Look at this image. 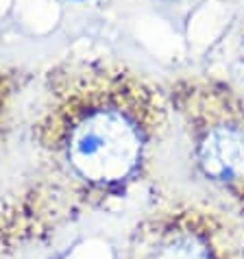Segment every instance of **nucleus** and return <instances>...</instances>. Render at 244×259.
<instances>
[{"label": "nucleus", "mask_w": 244, "mask_h": 259, "mask_svg": "<svg viewBox=\"0 0 244 259\" xmlns=\"http://www.w3.org/2000/svg\"><path fill=\"white\" fill-rule=\"evenodd\" d=\"M166 92L120 68L78 72L61 85L48 135L88 185L116 188L146 165L168 124Z\"/></svg>", "instance_id": "obj_1"}, {"label": "nucleus", "mask_w": 244, "mask_h": 259, "mask_svg": "<svg viewBox=\"0 0 244 259\" xmlns=\"http://www.w3.org/2000/svg\"><path fill=\"white\" fill-rule=\"evenodd\" d=\"M166 98L198 172L244 209V94L216 76L185 74L168 83Z\"/></svg>", "instance_id": "obj_2"}, {"label": "nucleus", "mask_w": 244, "mask_h": 259, "mask_svg": "<svg viewBox=\"0 0 244 259\" xmlns=\"http://www.w3.org/2000/svg\"><path fill=\"white\" fill-rule=\"evenodd\" d=\"M220 231V222L212 213L194 207L157 215L148 259H220L216 242Z\"/></svg>", "instance_id": "obj_3"}, {"label": "nucleus", "mask_w": 244, "mask_h": 259, "mask_svg": "<svg viewBox=\"0 0 244 259\" xmlns=\"http://www.w3.org/2000/svg\"><path fill=\"white\" fill-rule=\"evenodd\" d=\"M238 59H240L242 68H244V35H242V39H240V46H238Z\"/></svg>", "instance_id": "obj_4"}]
</instances>
